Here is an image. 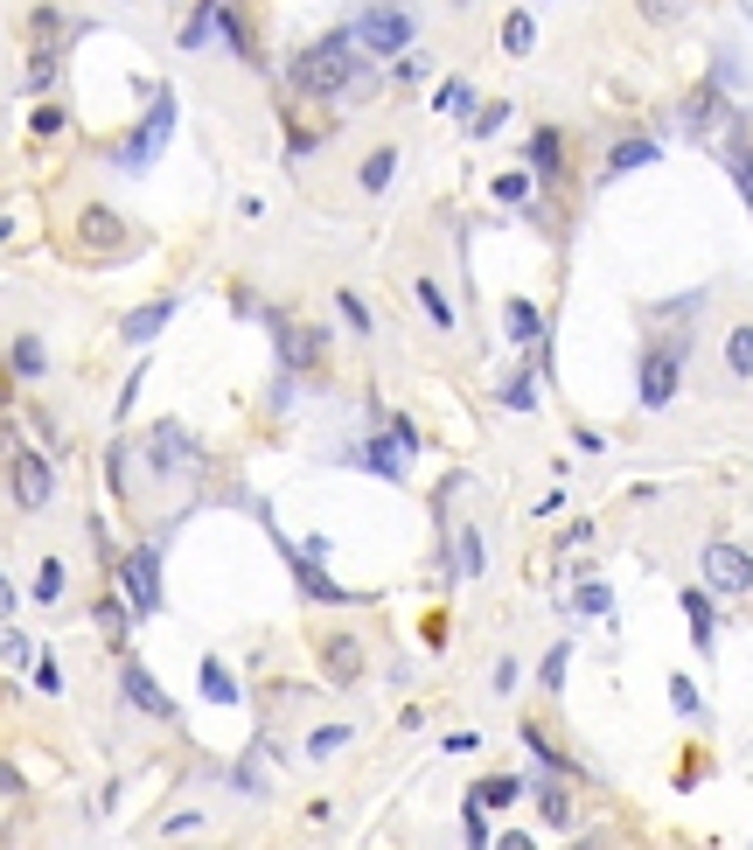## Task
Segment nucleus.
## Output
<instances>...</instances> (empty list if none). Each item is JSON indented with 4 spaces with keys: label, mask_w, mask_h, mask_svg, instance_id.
Instances as JSON below:
<instances>
[{
    "label": "nucleus",
    "mask_w": 753,
    "mask_h": 850,
    "mask_svg": "<svg viewBox=\"0 0 753 850\" xmlns=\"http://www.w3.org/2000/svg\"><path fill=\"white\" fill-rule=\"evenodd\" d=\"M677 383H684V342H656L642 356V411H663L670 398H677Z\"/></svg>",
    "instance_id": "obj_3"
},
{
    "label": "nucleus",
    "mask_w": 753,
    "mask_h": 850,
    "mask_svg": "<svg viewBox=\"0 0 753 850\" xmlns=\"http://www.w3.org/2000/svg\"><path fill=\"white\" fill-rule=\"evenodd\" d=\"M328 669H335L343 683L356 677V641H349V634H335V641H328Z\"/></svg>",
    "instance_id": "obj_30"
},
{
    "label": "nucleus",
    "mask_w": 753,
    "mask_h": 850,
    "mask_svg": "<svg viewBox=\"0 0 753 850\" xmlns=\"http://www.w3.org/2000/svg\"><path fill=\"white\" fill-rule=\"evenodd\" d=\"M488 189H496V202H509V210H516V202H531V174H496Z\"/></svg>",
    "instance_id": "obj_32"
},
{
    "label": "nucleus",
    "mask_w": 753,
    "mask_h": 850,
    "mask_svg": "<svg viewBox=\"0 0 753 850\" xmlns=\"http://www.w3.org/2000/svg\"><path fill=\"white\" fill-rule=\"evenodd\" d=\"M363 70H370V63H363V42L349 29H335V36H321L315 49H300V57H294V91H307V98H349V84Z\"/></svg>",
    "instance_id": "obj_1"
},
{
    "label": "nucleus",
    "mask_w": 753,
    "mask_h": 850,
    "mask_svg": "<svg viewBox=\"0 0 753 850\" xmlns=\"http://www.w3.org/2000/svg\"><path fill=\"white\" fill-rule=\"evenodd\" d=\"M573 607H579V613H614V592H607V586H579Z\"/></svg>",
    "instance_id": "obj_34"
},
{
    "label": "nucleus",
    "mask_w": 753,
    "mask_h": 850,
    "mask_svg": "<svg viewBox=\"0 0 753 850\" xmlns=\"http://www.w3.org/2000/svg\"><path fill=\"white\" fill-rule=\"evenodd\" d=\"M349 36L363 42V57H370V63H377V57H398V49L412 42V14H405V8H377V14H363Z\"/></svg>",
    "instance_id": "obj_4"
},
{
    "label": "nucleus",
    "mask_w": 753,
    "mask_h": 850,
    "mask_svg": "<svg viewBox=\"0 0 753 850\" xmlns=\"http://www.w3.org/2000/svg\"><path fill=\"white\" fill-rule=\"evenodd\" d=\"M503 119H509V106H488V112H475V133L488 140V133H496V126H503Z\"/></svg>",
    "instance_id": "obj_42"
},
{
    "label": "nucleus",
    "mask_w": 753,
    "mask_h": 850,
    "mask_svg": "<svg viewBox=\"0 0 753 850\" xmlns=\"http://www.w3.org/2000/svg\"><path fill=\"white\" fill-rule=\"evenodd\" d=\"M733 174H740V196L753 202V147H746V153H733Z\"/></svg>",
    "instance_id": "obj_41"
},
{
    "label": "nucleus",
    "mask_w": 753,
    "mask_h": 850,
    "mask_svg": "<svg viewBox=\"0 0 753 850\" xmlns=\"http://www.w3.org/2000/svg\"><path fill=\"white\" fill-rule=\"evenodd\" d=\"M412 453H419V447H412L405 432L392 426V440H370V447H363V468L384 474V481H405V460H412Z\"/></svg>",
    "instance_id": "obj_8"
},
{
    "label": "nucleus",
    "mask_w": 753,
    "mask_h": 850,
    "mask_svg": "<svg viewBox=\"0 0 753 850\" xmlns=\"http://www.w3.org/2000/svg\"><path fill=\"white\" fill-rule=\"evenodd\" d=\"M168 119H175V106H168V98H161V106H153V126H147V133H140L133 147H126V168H147V161H153V147H161V133H168Z\"/></svg>",
    "instance_id": "obj_16"
},
{
    "label": "nucleus",
    "mask_w": 753,
    "mask_h": 850,
    "mask_svg": "<svg viewBox=\"0 0 753 850\" xmlns=\"http://www.w3.org/2000/svg\"><path fill=\"white\" fill-rule=\"evenodd\" d=\"M126 613H133V607H119V600H106V607H98V628H106L112 641H126Z\"/></svg>",
    "instance_id": "obj_37"
},
{
    "label": "nucleus",
    "mask_w": 753,
    "mask_h": 850,
    "mask_svg": "<svg viewBox=\"0 0 753 850\" xmlns=\"http://www.w3.org/2000/svg\"><path fill=\"white\" fill-rule=\"evenodd\" d=\"M565 656H573V649H565V641H558L552 656H544V690H552V698H558V690H565Z\"/></svg>",
    "instance_id": "obj_35"
},
{
    "label": "nucleus",
    "mask_w": 753,
    "mask_h": 850,
    "mask_svg": "<svg viewBox=\"0 0 753 850\" xmlns=\"http://www.w3.org/2000/svg\"><path fill=\"white\" fill-rule=\"evenodd\" d=\"M29 91H49L57 84V49H36V63H29V77H21Z\"/></svg>",
    "instance_id": "obj_28"
},
{
    "label": "nucleus",
    "mask_w": 753,
    "mask_h": 850,
    "mask_svg": "<svg viewBox=\"0 0 753 850\" xmlns=\"http://www.w3.org/2000/svg\"><path fill=\"white\" fill-rule=\"evenodd\" d=\"M503 404H509V411H537V377H516V383H503Z\"/></svg>",
    "instance_id": "obj_33"
},
{
    "label": "nucleus",
    "mask_w": 753,
    "mask_h": 850,
    "mask_svg": "<svg viewBox=\"0 0 753 850\" xmlns=\"http://www.w3.org/2000/svg\"><path fill=\"white\" fill-rule=\"evenodd\" d=\"M119 592H126V607H133L140 621H153V613H161V551H153V544L126 551V564H119Z\"/></svg>",
    "instance_id": "obj_2"
},
{
    "label": "nucleus",
    "mask_w": 753,
    "mask_h": 850,
    "mask_svg": "<svg viewBox=\"0 0 753 850\" xmlns=\"http://www.w3.org/2000/svg\"><path fill=\"white\" fill-rule=\"evenodd\" d=\"M266 328L279 334V363H287V370H315V363H321V334L294 328L287 314H266Z\"/></svg>",
    "instance_id": "obj_7"
},
{
    "label": "nucleus",
    "mask_w": 753,
    "mask_h": 850,
    "mask_svg": "<svg viewBox=\"0 0 753 850\" xmlns=\"http://www.w3.org/2000/svg\"><path fill=\"white\" fill-rule=\"evenodd\" d=\"M467 98H475V91H467V84H460V77H454V84H439V112H460V106H467Z\"/></svg>",
    "instance_id": "obj_40"
},
{
    "label": "nucleus",
    "mask_w": 753,
    "mask_h": 850,
    "mask_svg": "<svg viewBox=\"0 0 753 850\" xmlns=\"http://www.w3.org/2000/svg\"><path fill=\"white\" fill-rule=\"evenodd\" d=\"M670 704L691 718V711H697V683H691V677H670Z\"/></svg>",
    "instance_id": "obj_38"
},
{
    "label": "nucleus",
    "mask_w": 753,
    "mask_h": 850,
    "mask_svg": "<svg viewBox=\"0 0 753 850\" xmlns=\"http://www.w3.org/2000/svg\"><path fill=\"white\" fill-rule=\"evenodd\" d=\"M392 174H398V153H392V147H377L370 161L356 168V189H370V196H384V182H392Z\"/></svg>",
    "instance_id": "obj_19"
},
{
    "label": "nucleus",
    "mask_w": 753,
    "mask_h": 850,
    "mask_svg": "<svg viewBox=\"0 0 753 850\" xmlns=\"http://www.w3.org/2000/svg\"><path fill=\"white\" fill-rule=\"evenodd\" d=\"M482 564H488L482 537H475V530H460V579H482Z\"/></svg>",
    "instance_id": "obj_29"
},
{
    "label": "nucleus",
    "mask_w": 753,
    "mask_h": 850,
    "mask_svg": "<svg viewBox=\"0 0 753 850\" xmlns=\"http://www.w3.org/2000/svg\"><path fill=\"white\" fill-rule=\"evenodd\" d=\"M168 321H175V300H153V307H140V314H126L119 334H126V342H153Z\"/></svg>",
    "instance_id": "obj_11"
},
{
    "label": "nucleus",
    "mask_w": 753,
    "mask_h": 850,
    "mask_svg": "<svg viewBox=\"0 0 753 850\" xmlns=\"http://www.w3.org/2000/svg\"><path fill=\"white\" fill-rule=\"evenodd\" d=\"M49 496H57V474H49V460H42V453H14V502L36 517Z\"/></svg>",
    "instance_id": "obj_6"
},
{
    "label": "nucleus",
    "mask_w": 753,
    "mask_h": 850,
    "mask_svg": "<svg viewBox=\"0 0 753 850\" xmlns=\"http://www.w3.org/2000/svg\"><path fill=\"white\" fill-rule=\"evenodd\" d=\"M642 21H656V29H677V21L691 14V0H635Z\"/></svg>",
    "instance_id": "obj_23"
},
{
    "label": "nucleus",
    "mask_w": 753,
    "mask_h": 850,
    "mask_svg": "<svg viewBox=\"0 0 753 850\" xmlns=\"http://www.w3.org/2000/svg\"><path fill=\"white\" fill-rule=\"evenodd\" d=\"M57 21H63L57 8H36V36H42V42H57Z\"/></svg>",
    "instance_id": "obj_43"
},
{
    "label": "nucleus",
    "mask_w": 753,
    "mask_h": 850,
    "mask_svg": "<svg viewBox=\"0 0 753 850\" xmlns=\"http://www.w3.org/2000/svg\"><path fill=\"white\" fill-rule=\"evenodd\" d=\"M524 153H531V168L544 174V182H558V174H565V140H558V126H537Z\"/></svg>",
    "instance_id": "obj_9"
},
{
    "label": "nucleus",
    "mask_w": 753,
    "mask_h": 850,
    "mask_svg": "<svg viewBox=\"0 0 753 850\" xmlns=\"http://www.w3.org/2000/svg\"><path fill=\"white\" fill-rule=\"evenodd\" d=\"M648 161H656V140H614L607 147V182L628 174V168H648Z\"/></svg>",
    "instance_id": "obj_17"
},
{
    "label": "nucleus",
    "mask_w": 753,
    "mask_h": 850,
    "mask_svg": "<svg viewBox=\"0 0 753 850\" xmlns=\"http://www.w3.org/2000/svg\"><path fill=\"white\" fill-rule=\"evenodd\" d=\"M77 230H85V244H98V251H112V244H126V223L106 210V202H91V210H85V223H77Z\"/></svg>",
    "instance_id": "obj_13"
},
{
    "label": "nucleus",
    "mask_w": 753,
    "mask_h": 850,
    "mask_svg": "<svg viewBox=\"0 0 753 850\" xmlns=\"http://www.w3.org/2000/svg\"><path fill=\"white\" fill-rule=\"evenodd\" d=\"M684 613H691V641H697V649H705V641L719 634V613H712V592H684Z\"/></svg>",
    "instance_id": "obj_18"
},
{
    "label": "nucleus",
    "mask_w": 753,
    "mask_h": 850,
    "mask_svg": "<svg viewBox=\"0 0 753 850\" xmlns=\"http://www.w3.org/2000/svg\"><path fill=\"white\" fill-rule=\"evenodd\" d=\"M287 558H294V579H300V592H307V600H349V592L335 586V579L321 572V564H307L300 551H287Z\"/></svg>",
    "instance_id": "obj_15"
},
{
    "label": "nucleus",
    "mask_w": 753,
    "mask_h": 850,
    "mask_svg": "<svg viewBox=\"0 0 753 850\" xmlns=\"http://www.w3.org/2000/svg\"><path fill=\"white\" fill-rule=\"evenodd\" d=\"M196 690H202L210 704H238V683H230V669H224L217 656H202V662H196Z\"/></svg>",
    "instance_id": "obj_14"
},
{
    "label": "nucleus",
    "mask_w": 753,
    "mask_h": 850,
    "mask_svg": "<svg viewBox=\"0 0 753 850\" xmlns=\"http://www.w3.org/2000/svg\"><path fill=\"white\" fill-rule=\"evenodd\" d=\"M419 307H426V321H433V328H454V307L439 300V287H433V279H419Z\"/></svg>",
    "instance_id": "obj_27"
},
{
    "label": "nucleus",
    "mask_w": 753,
    "mask_h": 850,
    "mask_svg": "<svg viewBox=\"0 0 753 850\" xmlns=\"http://www.w3.org/2000/svg\"><path fill=\"white\" fill-rule=\"evenodd\" d=\"M126 704H140V711H153V718H168V711H175V704H168V690L153 683V669H140V662L126 669Z\"/></svg>",
    "instance_id": "obj_10"
},
{
    "label": "nucleus",
    "mask_w": 753,
    "mask_h": 850,
    "mask_svg": "<svg viewBox=\"0 0 753 850\" xmlns=\"http://www.w3.org/2000/svg\"><path fill=\"white\" fill-rule=\"evenodd\" d=\"M349 739H356L349 726H321L315 739H307V753H315V760H328V753H343V746H349Z\"/></svg>",
    "instance_id": "obj_26"
},
{
    "label": "nucleus",
    "mask_w": 753,
    "mask_h": 850,
    "mask_svg": "<svg viewBox=\"0 0 753 850\" xmlns=\"http://www.w3.org/2000/svg\"><path fill=\"white\" fill-rule=\"evenodd\" d=\"M42 370H49L42 342H36V334H21V342H14V377H42Z\"/></svg>",
    "instance_id": "obj_25"
},
{
    "label": "nucleus",
    "mask_w": 753,
    "mask_h": 850,
    "mask_svg": "<svg viewBox=\"0 0 753 850\" xmlns=\"http://www.w3.org/2000/svg\"><path fill=\"white\" fill-rule=\"evenodd\" d=\"M153 453H161V481H175V474H189V440H181V426H161L153 432Z\"/></svg>",
    "instance_id": "obj_12"
},
{
    "label": "nucleus",
    "mask_w": 753,
    "mask_h": 850,
    "mask_svg": "<svg viewBox=\"0 0 753 850\" xmlns=\"http://www.w3.org/2000/svg\"><path fill=\"white\" fill-rule=\"evenodd\" d=\"M531 42H537V21H531V8L503 14V49H509V57H531Z\"/></svg>",
    "instance_id": "obj_20"
},
{
    "label": "nucleus",
    "mask_w": 753,
    "mask_h": 850,
    "mask_svg": "<svg viewBox=\"0 0 753 850\" xmlns=\"http://www.w3.org/2000/svg\"><path fill=\"white\" fill-rule=\"evenodd\" d=\"M509 334H516V342H531V349H544V321H537L531 300H509Z\"/></svg>",
    "instance_id": "obj_21"
},
{
    "label": "nucleus",
    "mask_w": 753,
    "mask_h": 850,
    "mask_svg": "<svg viewBox=\"0 0 753 850\" xmlns=\"http://www.w3.org/2000/svg\"><path fill=\"white\" fill-rule=\"evenodd\" d=\"M335 307H343V321H349L356 334H370V307H363L356 293H335Z\"/></svg>",
    "instance_id": "obj_36"
},
{
    "label": "nucleus",
    "mask_w": 753,
    "mask_h": 850,
    "mask_svg": "<svg viewBox=\"0 0 753 850\" xmlns=\"http://www.w3.org/2000/svg\"><path fill=\"white\" fill-rule=\"evenodd\" d=\"M475 794H482V809H509L516 794H524V781H516V774H488Z\"/></svg>",
    "instance_id": "obj_24"
},
{
    "label": "nucleus",
    "mask_w": 753,
    "mask_h": 850,
    "mask_svg": "<svg viewBox=\"0 0 753 850\" xmlns=\"http://www.w3.org/2000/svg\"><path fill=\"white\" fill-rule=\"evenodd\" d=\"M57 592H63V564H57V558H42V572H36V607H49Z\"/></svg>",
    "instance_id": "obj_31"
},
{
    "label": "nucleus",
    "mask_w": 753,
    "mask_h": 850,
    "mask_svg": "<svg viewBox=\"0 0 753 850\" xmlns=\"http://www.w3.org/2000/svg\"><path fill=\"white\" fill-rule=\"evenodd\" d=\"M725 370H733V377H753V328H733V334H725Z\"/></svg>",
    "instance_id": "obj_22"
},
{
    "label": "nucleus",
    "mask_w": 753,
    "mask_h": 850,
    "mask_svg": "<svg viewBox=\"0 0 753 850\" xmlns=\"http://www.w3.org/2000/svg\"><path fill=\"white\" fill-rule=\"evenodd\" d=\"M705 586H712V592H733V600H740V592H753V558L719 537V544H705Z\"/></svg>",
    "instance_id": "obj_5"
},
{
    "label": "nucleus",
    "mask_w": 753,
    "mask_h": 850,
    "mask_svg": "<svg viewBox=\"0 0 753 850\" xmlns=\"http://www.w3.org/2000/svg\"><path fill=\"white\" fill-rule=\"evenodd\" d=\"M537 802H544V816H552V822H558V830H565V822H573V809H565V794H558V788H544V794H537Z\"/></svg>",
    "instance_id": "obj_39"
},
{
    "label": "nucleus",
    "mask_w": 753,
    "mask_h": 850,
    "mask_svg": "<svg viewBox=\"0 0 753 850\" xmlns=\"http://www.w3.org/2000/svg\"><path fill=\"white\" fill-rule=\"evenodd\" d=\"M509 690H516V662L503 656V662H496V698H509Z\"/></svg>",
    "instance_id": "obj_44"
}]
</instances>
